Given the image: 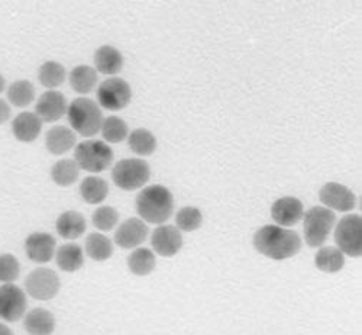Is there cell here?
<instances>
[{"instance_id": "obj_2", "label": "cell", "mask_w": 362, "mask_h": 335, "mask_svg": "<svg viewBox=\"0 0 362 335\" xmlns=\"http://www.w3.org/2000/svg\"><path fill=\"white\" fill-rule=\"evenodd\" d=\"M135 208L145 224L163 225L173 215L174 198L173 193L161 185L145 186L135 199Z\"/></svg>"}, {"instance_id": "obj_34", "label": "cell", "mask_w": 362, "mask_h": 335, "mask_svg": "<svg viewBox=\"0 0 362 335\" xmlns=\"http://www.w3.org/2000/svg\"><path fill=\"white\" fill-rule=\"evenodd\" d=\"M92 222L99 231H112L119 222V212L113 206L103 205L93 212Z\"/></svg>"}, {"instance_id": "obj_3", "label": "cell", "mask_w": 362, "mask_h": 335, "mask_svg": "<svg viewBox=\"0 0 362 335\" xmlns=\"http://www.w3.org/2000/svg\"><path fill=\"white\" fill-rule=\"evenodd\" d=\"M67 118L71 130L86 138L95 137L100 132L103 115L99 103L88 98L74 99L67 109Z\"/></svg>"}, {"instance_id": "obj_16", "label": "cell", "mask_w": 362, "mask_h": 335, "mask_svg": "<svg viewBox=\"0 0 362 335\" xmlns=\"http://www.w3.org/2000/svg\"><path fill=\"white\" fill-rule=\"evenodd\" d=\"M148 238V225L141 218H129L115 232L116 246L124 250H135Z\"/></svg>"}, {"instance_id": "obj_26", "label": "cell", "mask_w": 362, "mask_h": 335, "mask_svg": "<svg viewBox=\"0 0 362 335\" xmlns=\"http://www.w3.org/2000/svg\"><path fill=\"white\" fill-rule=\"evenodd\" d=\"M156 253L149 249L138 247L128 256V268L132 274H135V276H148V274L156 270Z\"/></svg>"}, {"instance_id": "obj_25", "label": "cell", "mask_w": 362, "mask_h": 335, "mask_svg": "<svg viewBox=\"0 0 362 335\" xmlns=\"http://www.w3.org/2000/svg\"><path fill=\"white\" fill-rule=\"evenodd\" d=\"M98 72L92 66L80 64L76 66L70 73V86L78 95L92 93L98 86Z\"/></svg>"}, {"instance_id": "obj_5", "label": "cell", "mask_w": 362, "mask_h": 335, "mask_svg": "<svg viewBox=\"0 0 362 335\" xmlns=\"http://www.w3.org/2000/svg\"><path fill=\"white\" fill-rule=\"evenodd\" d=\"M337 222L335 212L325 206H313L303 215V234L308 246L322 247Z\"/></svg>"}, {"instance_id": "obj_35", "label": "cell", "mask_w": 362, "mask_h": 335, "mask_svg": "<svg viewBox=\"0 0 362 335\" xmlns=\"http://www.w3.org/2000/svg\"><path fill=\"white\" fill-rule=\"evenodd\" d=\"M21 276V263L19 260L9 254H0V282L4 285L15 283Z\"/></svg>"}, {"instance_id": "obj_7", "label": "cell", "mask_w": 362, "mask_h": 335, "mask_svg": "<svg viewBox=\"0 0 362 335\" xmlns=\"http://www.w3.org/2000/svg\"><path fill=\"white\" fill-rule=\"evenodd\" d=\"M96 95L100 108L110 112H119L131 103L132 89L124 79L109 77L99 84Z\"/></svg>"}, {"instance_id": "obj_27", "label": "cell", "mask_w": 362, "mask_h": 335, "mask_svg": "<svg viewBox=\"0 0 362 335\" xmlns=\"http://www.w3.org/2000/svg\"><path fill=\"white\" fill-rule=\"evenodd\" d=\"M315 266L323 273H338L345 266V254L334 246L320 247L315 256Z\"/></svg>"}, {"instance_id": "obj_32", "label": "cell", "mask_w": 362, "mask_h": 335, "mask_svg": "<svg viewBox=\"0 0 362 335\" xmlns=\"http://www.w3.org/2000/svg\"><path fill=\"white\" fill-rule=\"evenodd\" d=\"M100 134L106 144H119L128 138L129 127L122 118L107 116L102 122Z\"/></svg>"}, {"instance_id": "obj_14", "label": "cell", "mask_w": 362, "mask_h": 335, "mask_svg": "<svg viewBox=\"0 0 362 335\" xmlns=\"http://www.w3.org/2000/svg\"><path fill=\"white\" fill-rule=\"evenodd\" d=\"M305 215L303 202L294 196H284L277 199L271 206V218L276 225L283 228H290L297 225Z\"/></svg>"}, {"instance_id": "obj_22", "label": "cell", "mask_w": 362, "mask_h": 335, "mask_svg": "<svg viewBox=\"0 0 362 335\" xmlns=\"http://www.w3.org/2000/svg\"><path fill=\"white\" fill-rule=\"evenodd\" d=\"M55 263L64 273H76L84 266V250L76 242H66L57 249Z\"/></svg>"}, {"instance_id": "obj_12", "label": "cell", "mask_w": 362, "mask_h": 335, "mask_svg": "<svg viewBox=\"0 0 362 335\" xmlns=\"http://www.w3.org/2000/svg\"><path fill=\"white\" fill-rule=\"evenodd\" d=\"M319 199L327 209L338 212H349L356 206L355 193L337 181L325 183L319 192Z\"/></svg>"}, {"instance_id": "obj_13", "label": "cell", "mask_w": 362, "mask_h": 335, "mask_svg": "<svg viewBox=\"0 0 362 335\" xmlns=\"http://www.w3.org/2000/svg\"><path fill=\"white\" fill-rule=\"evenodd\" d=\"M23 247L29 260L37 264H47L55 257L57 241L48 232H33L26 237Z\"/></svg>"}, {"instance_id": "obj_19", "label": "cell", "mask_w": 362, "mask_h": 335, "mask_svg": "<svg viewBox=\"0 0 362 335\" xmlns=\"http://www.w3.org/2000/svg\"><path fill=\"white\" fill-rule=\"evenodd\" d=\"M124 55L112 45H102L95 52V69L109 77H115L124 69Z\"/></svg>"}, {"instance_id": "obj_38", "label": "cell", "mask_w": 362, "mask_h": 335, "mask_svg": "<svg viewBox=\"0 0 362 335\" xmlns=\"http://www.w3.org/2000/svg\"><path fill=\"white\" fill-rule=\"evenodd\" d=\"M5 89H6V79L0 74V93H2Z\"/></svg>"}, {"instance_id": "obj_18", "label": "cell", "mask_w": 362, "mask_h": 335, "mask_svg": "<svg viewBox=\"0 0 362 335\" xmlns=\"http://www.w3.org/2000/svg\"><path fill=\"white\" fill-rule=\"evenodd\" d=\"M77 145V134L64 125L52 127L45 134V147L52 156H63Z\"/></svg>"}, {"instance_id": "obj_29", "label": "cell", "mask_w": 362, "mask_h": 335, "mask_svg": "<svg viewBox=\"0 0 362 335\" xmlns=\"http://www.w3.org/2000/svg\"><path fill=\"white\" fill-rule=\"evenodd\" d=\"M157 144L156 135L145 128H136L128 135V145L131 151L139 157L153 156L157 149Z\"/></svg>"}, {"instance_id": "obj_30", "label": "cell", "mask_w": 362, "mask_h": 335, "mask_svg": "<svg viewBox=\"0 0 362 335\" xmlns=\"http://www.w3.org/2000/svg\"><path fill=\"white\" fill-rule=\"evenodd\" d=\"M66 79H67L66 67L62 63H58V61H52V59L45 61L38 70V80L48 90H55L57 87L63 86Z\"/></svg>"}, {"instance_id": "obj_33", "label": "cell", "mask_w": 362, "mask_h": 335, "mask_svg": "<svg viewBox=\"0 0 362 335\" xmlns=\"http://www.w3.org/2000/svg\"><path fill=\"white\" fill-rule=\"evenodd\" d=\"M203 224V213L196 206L181 208L175 215V227L180 231L193 232L199 229Z\"/></svg>"}, {"instance_id": "obj_28", "label": "cell", "mask_w": 362, "mask_h": 335, "mask_svg": "<svg viewBox=\"0 0 362 335\" xmlns=\"http://www.w3.org/2000/svg\"><path fill=\"white\" fill-rule=\"evenodd\" d=\"M80 166L76 160L63 159L57 161L51 169V178L59 188H69L73 186L78 180L80 176Z\"/></svg>"}, {"instance_id": "obj_36", "label": "cell", "mask_w": 362, "mask_h": 335, "mask_svg": "<svg viewBox=\"0 0 362 335\" xmlns=\"http://www.w3.org/2000/svg\"><path fill=\"white\" fill-rule=\"evenodd\" d=\"M9 119H11V105L6 101L0 99V125L6 124Z\"/></svg>"}, {"instance_id": "obj_10", "label": "cell", "mask_w": 362, "mask_h": 335, "mask_svg": "<svg viewBox=\"0 0 362 335\" xmlns=\"http://www.w3.org/2000/svg\"><path fill=\"white\" fill-rule=\"evenodd\" d=\"M28 310L26 293L15 283L0 286V319L5 322L21 321Z\"/></svg>"}, {"instance_id": "obj_17", "label": "cell", "mask_w": 362, "mask_h": 335, "mask_svg": "<svg viewBox=\"0 0 362 335\" xmlns=\"http://www.w3.org/2000/svg\"><path fill=\"white\" fill-rule=\"evenodd\" d=\"M42 124L44 122L35 112H22L12 120V134L19 142L31 144L40 137Z\"/></svg>"}, {"instance_id": "obj_37", "label": "cell", "mask_w": 362, "mask_h": 335, "mask_svg": "<svg viewBox=\"0 0 362 335\" xmlns=\"http://www.w3.org/2000/svg\"><path fill=\"white\" fill-rule=\"evenodd\" d=\"M0 335H15L8 324L0 322Z\"/></svg>"}, {"instance_id": "obj_9", "label": "cell", "mask_w": 362, "mask_h": 335, "mask_svg": "<svg viewBox=\"0 0 362 335\" xmlns=\"http://www.w3.org/2000/svg\"><path fill=\"white\" fill-rule=\"evenodd\" d=\"M59 289L62 280L48 267H37L25 278V293L37 300H51L58 295Z\"/></svg>"}, {"instance_id": "obj_1", "label": "cell", "mask_w": 362, "mask_h": 335, "mask_svg": "<svg viewBox=\"0 0 362 335\" xmlns=\"http://www.w3.org/2000/svg\"><path fill=\"white\" fill-rule=\"evenodd\" d=\"M254 247L267 259L283 261L298 254L301 238L290 228L264 225L254 234Z\"/></svg>"}, {"instance_id": "obj_6", "label": "cell", "mask_w": 362, "mask_h": 335, "mask_svg": "<svg viewBox=\"0 0 362 335\" xmlns=\"http://www.w3.org/2000/svg\"><path fill=\"white\" fill-rule=\"evenodd\" d=\"M151 177V167L141 159H124L112 169V180L115 185L125 192L144 189Z\"/></svg>"}, {"instance_id": "obj_31", "label": "cell", "mask_w": 362, "mask_h": 335, "mask_svg": "<svg viewBox=\"0 0 362 335\" xmlns=\"http://www.w3.org/2000/svg\"><path fill=\"white\" fill-rule=\"evenodd\" d=\"M8 101L16 108H26L35 101V86L25 79L15 80L8 87Z\"/></svg>"}, {"instance_id": "obj_21", "label": "cell", "mask_w": 362, "mask_h": 335, "mask_svg": "<svg viewBox=\"0 0 362 335\" xmlns=\"http://www.w3.org/2000/svg\"><path fill=\"white\" fill-rule=\"evenodd\" d=\"M55 324L54 314L44 308H34L23 317V328L29 335H51Z\"/></svg>"}, {"instance_id": "obj_24", "label": "cell", "mask_w": 362, "mask_h": 335, "mask_svg": "<svg viewBox=\"0 0 362 335\" xmlns=\"http://www.w3.org/2000/svg\"><path fill=\"white\" fill-rule=\"evenodd\" d=\"M84 253L93 261H106L113 256V242L102 232H92L84 241Z\"/></svg>"}, {"instance_id": "obj_4", "label": "cell", "mask_w": 362, "mask_h": 335, "mask_svg": "<svg viewBox=\"0 0 362 335\" xmlns=\"http://www.w3.org/2000/svg\"><path fill=\"white\" fill-rule=\"evenodd\" d=\"M113 149L100 140H86L76 145L74 160L81 170L88 173H102L113 163Z\"/></svg>"}, {"instance_id": "obj_20", "label": "cell", "mask_w": 362, "mask_h": 335, "mask_svg": "<svg viewBox=\"0 0 362 335\" xmlns=\"http://www.w3.org/2000/svg\"><path fill=\"white\" fill-rule=\"evenodd\" d=\"M55 229L62 238L73 241L80 238L86 232L87 222L83 213L77 210H66L57 218Z\"/></svg>"}, {"instance_id": "obj_23", "label": "cell", "mask_w": 362, "mask_h": 335, "mask_svg": "<svg viewBox=\"0 0 362 335\" xmlns=\"http://www.w3.org/2000/svg\"><path fill=\"white\" fill-rule=\"evenodd\" d=\"M80 196L88 205H100L109 195L107 181L100 176H87L80 183Z\"/></svg>"}, {"instance_id": "obj_11", "label": "cell", "mask_w": 362, "mask_h": 335, "mask_svg": "<svg viewBox=\"0 0 362 335\" xmlns=\"http://www.w3.org/2000/svg\"><path fill=\"white\" fill-rule=\"evenodd\" d=\"M151 247L161 257H174L183 249V234L174 225H158L151 234Z\"/></svg>"}, {"instance_id": "obj_15", "label": "cell", "mask_w": 362, "mask_h": 335, "mask_svg": "<svg viewBox=\"0 0 362 335\" xmlns=\"http://www.w3.org/2000/svg\"><path fill=\"white\" fill-rule=\"evenodd\" d=\"M67 109L69 103L66 96L57 90L44 91L35 103V113L42 122H48V124H54L67 115Z\"/></svg>"}, {"instance_id": "obj_8", "label": "cell", "mask_w": 362, "mask_h": 335, "mask_svg": "<svg viewBox=\"0 0 362 335\" xmlns=\"http://www.w3.org/2000/svg\"><path fill=\"white\" fill-rule=\"evenodd\" d=\"M337 247L349 257L362 256V218L351 213L339 220L335 229Z\"/></svg>"}]
</instances>
